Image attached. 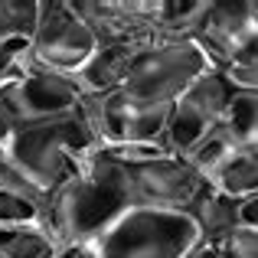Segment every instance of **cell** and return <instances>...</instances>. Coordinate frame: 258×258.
I'll return each mask as SVG.
<instances>
[{
  "label": "cell",
  "instance_id": "18",
  "mask_svg": "<svg viewBox=\"0 0 258 258\" xmlns=\"http://www.w3.org/2000/svg\"><path fill=\"white\" fill-rule=\"evenodd\" d=\"M235 147H239V144L226 134V127H219V131H213L206 141H200V144H196L183 160H186V164L193 167V170L200 173L206 183H213V176L226 167V160L232 157Z\"/></svg>",
  "mask_w": 258,
  "mask_h": 258
},
{
  "label": "cell",
  "instance_id": "8",
  "mask_svg": "<svg viewBox=\"0 0 258 258\" xmlns=\"http://www.w3.org/2000/svg\"><path fill=\"white\" fill-rule=\"evenodd\" d=\"M10 111L17 114L20 124H36V121H52L66 114L82 111L85 95L72 76H56L39 66H26L23 76L13 79L10 85L0 88Z\"/></svg>",
  "mask_w": 258,
  "mask_h": 258
},
{
  "label": "cell",
  "instance_id": "14",
  "mask_svg": "<svg viewBox=\"0 0 258 258\" xmlns=\"http://www.w3.org/2000/svg\"><path fill=\"white\" fill-rule=\"evenodd\" d=\"M213 189H219L222 196L242 203L248 196H258V144H242L232 151V157L226 160L219 173L209 183Z\"/></svg>",
  "mask_w": 258,
  "mask_h": 258
},
{
  "label": "cell",
  "instance_id": "24",
  "mask_svg": "<svg viewBox=\"0 0 258 258\" xmlns=\"http://www.w3.org/2000/svg\"><path fill=\"white\" fill-rule=\"evenodd\" d=\"M239 226L258 229V196H248L239 203Z\"/></svg>",
  "mask_w": 258,
  "mask_h": 258
},
{
  "label": "cell",
  "instance_id": "9",
  "mask_svg": "<svg viewBox=\"0 0 258 258\" xmlns=\"http://www.w3.org/2000/svg\"><path fill=\"white\" fill-rule=\"evenodd\" d=\"M127 173H131L134 206L186 209V213H193V206L209 189V183L176 154H164V157L151 160V164L131 167Z\"/></svg>",
  "mask_w": 258,
  "mask_h": 258
},
{
  "label": "cell",
  "instance_id": "17",
  "mask_svg": "<svg viewBox=\"0 0 258 258\" xmlns=\"http://www.w3.org/2000/svg\"><path fill=\"white\" fill-rule=\"evenodd\" d=\"M193 216H196L203 235H206V245H209V242H216L219 235L232 232V229L239 226V203L209 186L206 196L193 206Z\"/></svg>",
  "mask_w": 258,
  "mask_h": 258
},
{
  "label": "cell",
  "instance_id": "12",
  "mask_svg": "<svg viewBox=\"0 0 258 258\" xmlns=\"http://www.w3.org/2000/svg\"><path fill=\"white\" fill-rule=\"evenodd\" d=\"M151 43V39H147ZM144 43H114V46H98L92 59L79 69L76 82L85 98H101V95L121 92L127 82V72L134 66V56Z\"/></svg>",
  "mask_w": 258,
  "mask_h": 258
},
{
  "label": "cell",
  "instance_id": "20",
  "mask_svg": "<svg viewBox=\"0 0 258 258\" xmlns=\"http://www.w3.org/2000/svg\"><path fill=\"white\" fill-rule=\"evenodd\" d=\"M219 69L235 85V92H258V33L229 52V59Z\"/></svg>",
  "mask_w": 258,
  "mask_h": 258
},
{
  "label": "cell",
  "instance_id": "15",
  "mask_svg": "<svg viewBox=\"0 0 258 258\" xmlns=\"http://www.w3.org/2000/svg\"><path fill=\"white\" fill-rule=\"evenodd\" d=\"M209 0H154V33L157 39L196 36Z\"/></svg>",
  "mask_w": 258,
  "mask_h": 258
},
{
  "label": "cell",
  "instance_id": "11",
  "mask_svg": "<svg viewBox=\"0 0 258 258\" xmlns=\"http://www.w3.org/2000/svg\"><path fill=\"white\" fill-rule=\"evenodd\" d=\"M255 33H258V0H209L206 13L200 20V30H196V39L206 46L216 66H222L229 52L239 49Z\"/></svg>",
  "mask_w": 258,
  "mask_h": 258
},
{
  "label": "cell",
  "instance_id": "23",
  "mask_svg": "<svg viewBox=\"0 0 258 258\" xmlns=\"http://www.w3.org/2000/svg\"><path fill=\"white\" fill-rule=\"evenodd\" d=\"M17 131H20V121H17V114L10 111L7 98L0 95V157L7 154V147H10V141H13Z\"/></svg>",
  "mask_w": 258,
  "mask_h": 258
},
{
  "label": "cell",
  "instance_id": "10",
  "mask_svg": "<svg viewBox=\"0 0 258 258\" xmlns=\"http://www.w3.org/2000/svg\"><path fill=\"white\" fill-rule=\"evenodd\" d=\"M98 46L147 43L154 33V0H76Z\"/></svg>",
  "mask_w": 258,
  "mask_h": 258
},
{
  "label": "cell",
  "instance_id": "25",
  "mask_svg": "<svg viewBox=\"0 0 258 258\" xmlns=\"http://www.w3.org/2000/svg\"><path fill=\"white\" fill-rule=\"evenodd\" d=\"M66 258H69V255H66Z\"/></svg>",
  "mask_w": 258,
  "mask_h": 258
},
{
  "label": "cell",
  "instance_id": "7",
  "mask_svg": "<svg viewBox=\"0 0 258 258\" xmlns=\"http://www.w3.org/2000/svg\"><path fill=\"white\" fill-rule=\"evenodd\" d=\"M85 114L98 134L101 147L127 144H167L170 108H151L131 101L124 92H111L101 98H85Z\"/></svg>",
  "mask_w": 258,
  "mask_h": 258
},
{
  "label": "cell",
  "instance_id": "4",
  "mask_svg": "<svg viewBox=\"0 0 258 258\" xmlns=\"http://www.w3.org/2000/svg\"><path fill=\"white\" fill-rule=\"evenodd\" d=\"M209 69H219L216 59L196 36L186 39H151L138 49L134 66L121 92L138 105L170 108L189 85Z\"/></svg>",
  "mask_w": 258,
  "mask_h": 258
},
{
  "label": "cell",
  "instance_id": "3",
  "mask_svg": "<svg viewBox=\"0 0 258 258\" xmlns=\"http://www.w3.org/2000/svg\"><path fill=\"white\" fill-rule=\"evenodd\" d=\"M69 258H209L200 222L186 209L131 206Z\"/></svg>",
  "mask_w": 258,
  "mask_h": 258
},
{
  "label": "cell",
  "instance_id": "6",
  "mask_svg": "<svg viewBox=\"0 0 258 258\" xmlns=\"http://www.w3.org/2000/svg\"><path fill=\"white\" fill-rule=\"evenodd\" d=\"M232 98H235V85L226 79L222 69H209L206 76H200L170 105L167 147L176 157H186L200 141H206L213 131H219L226 124Z\"/></svg>",
  "mask_w": 258,
  "mask_h": 258
},
{
  "label": "cell",
  "instance_id": "16",
  "mask_svg": "<svg viewBox=\"0 0 258 258\" xmlns=\"http://www.w3.org/2000/svg\"><path fill=\"white\" fill-rule=\"evenodd\" d=\"M46 200L20 183L0 180V229L4 226H36L46 222Z\"/></svg>",
  "mask_w": 258,
  "mask_h": 258
},
{
  "label": "cell",
  "instance_id": "26",
  "mask_svg": "<svg viewBox=\"0 0 258 258\" xmlns=\"http://www.w3.org/2000/svg\"><path fill=\"white\" fill-rule=\"evenodd\" d=\"M209 258H213V255H209Z\"/></svg>",
  "mask_w": 258,
  "mask_h": 258
},
{
  "label": "cell",
  "instance_id": "1",
  "mask_svg": "<svg viewBox=\"0 0 258 258\" xmlns=\"http://www.w3.org/2000/svg\"><path fill=\"white\" fill-rule=\"evenodd\" d=\"M98 151L101 141L82 105V111L66 114V118L20 124L7 154L0 157V180L20 183L39 193L43 200H49Z\"/></svg>",
  "mask_w": 258,
  "mask_h": 258
},
{
  "label": "cell",
  "instance_id": "5",
  "mask_svg": "<svg viewBox=\"0 0 258 258\" xmlns=\"http://www.w3.org/2000/svg\"><path fill=\"white\" fill-rule=\"evenodd\" d=\"M98 49L88 20L72 0H39V20L33 33L30 66H39L56 76H79V69Z\"/></svg>",
  "mask_w": 258,
  "mask_h": 258
},
{
  "label": "cell",
  "instance_id": "22",
  "mask_svg": "<svg viewBox=\"0 0 258 258\" xmlns=\"http://www.w3.org/2000/svg\"><path fill=\"white\" fill-rule=\"evenodd\" d=\"M209 255L213 258H258V229L235 226L232 232L209 242Z\"/></svg>",
  "mask_w": 258,
  "mask_h": 258
},
{
  "label": "cell",
  "instance_id": "2",
  "mask_svg": "<svg viewBox=\"0 0 258 258\" xmlns=\"http://www.w3.org/2000/svg\"><path fill=\"white\" fill-rule=\"evenodd\" d=\"M131 206L134 193L127 167L98 151L66 186H59L46 200V213H49L46 222L66 248H79L101 235Z\"/></svg>",
  "mask_w": 258,
  "mask_h": 258
},
{
  "label": "cell",
  "instance_id": "19",
  "mask_svg": "<svg viewBox=\"0 0 258 258\" xmlns=\"http://www.w3.org/2000/svg\"><path fill=\"white\" fill-rule=\"evenodd\" d=\"M222 127L239 147L258 144V92H235Z\"/></svg>",
  "mask_w": 258,
  "mask_h": 258
},
{
  "label": "cell",
  "instance_id": "21",
  "mask_svg": "<svg viewBox=\"0 0 258 258\" xmlns=\"http://www.w3.org/2000/svg\"><path fill=\"white\" fill-rule=\"evenodd\" d=\"M39 0H0V36H33Z\"/></svg>",
  "mask_w": 258,
  "mask_h": 258
},
{
  "label": "cell",
  "instance_id": "13",
  "mask_svg": "<svg viewBox=\"0 0 258 258\" xmlns=\"http://www.w3.org/2000/svg\"><path fill=\"white\" fill-rule=\"evenodd\" d=\"M69 248L59 242L49 222L0 229V258H66Z\"/></svg>",
  "mask_w": 258,
  "mask_h": 258
}]
</instances>
